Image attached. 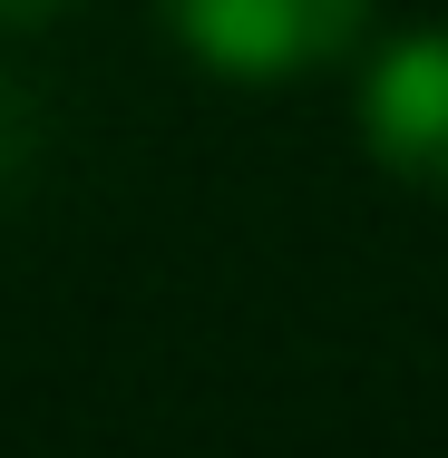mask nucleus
<instances>
[{"mask_svg":"<svg viewBox=\"0 0 448 458\" xmlns=\"http://www.w3.org/2000/svg\"><path fill=\"white\" fill-rule=\"evenodd\" d=\"M0 176H10V117H0Z\"/></svg>","mask_w":448,"mask_h":458,"instance_id":"20e7f679","label":"nucleus"},{"mask_svg":"<svg viewBox=\"0 0 448 458\" xmlns=\"http://www.w3.org/2000/svg\"><path fill=\"white\" fill-rule=\"evenodd\" d=\"M185 59H205L215 79H302L322 59H342L370 20V0H156Z\"/></svg>","mask_w":448,"mask_h":458,"instance_id":"f257e3e1","label":"nucleus"},{"mask_svg":"<svg viewBox=\"0 0 448 458\" xmlns=\"http://www.w3.org/2000/svg\"><path fill=\"white\" fill-rule=\"evenodd\" d=\"M360 137L400 185L448 195V30H410L360 79Z\"/></svg>","mask_w":448,"mask_h":458,"instance_id":"f03ea898","label":"nucleus"},{"mask_svg":"<svg viewBox=\"0 0 448 458\" xmlns=\"http://www.w3.org/2000/svg\"><path fill=\"white\" fill-rule=\"evenodd\" d=\"M69 0H0V30H39V20H59Z\"/></svg>","mask_w":448,"mask_h":458,"instance_id":"7ed1b4c3","label":"nucleus"}]
</instances>
